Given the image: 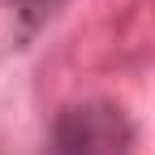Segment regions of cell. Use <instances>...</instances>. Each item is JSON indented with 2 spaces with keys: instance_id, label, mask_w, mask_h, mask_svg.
<instances>
[{
  "instance_id": "1",
  "label": "cell",
  "mask_w": 155,
  "mask_h": 155,
  "mask_svg": "<svg viewBox=\"0 0 155 155\" xmlns=\"http://www.w3.org/2000/svg\"><path fill=\"white\" fill-rule=\"evenodd\" d=\"M56 155H129V125L112 104H82L56 121Z\"/></svg>"
}]
</instances>
